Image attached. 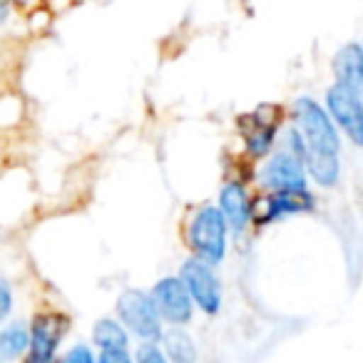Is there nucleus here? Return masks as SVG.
I'll return each instance as SVG.
<instances>
[{
    "instance_id": "nucleus-1",
    "label": "nucleus",
    "mask_w": 363,
    "mask_h": 363,
    "mask_svg": "<svg viewBox=\"0 0 363 363\" xmlns=\"http://www.w3.org/2000/svg\"><path fill=\"white\" fill-rule=\"evenodd\" d=\"M187 244L192 257L219 267L227 259L229 224L217 204H204L192 214L187 224Z\"/></svg>"
},
{
    "instance_id": "nucleus-2",
    "label": "nucleus",
    "mask_w": 363,
    "mask_h": 363,
    "mask_svg": "<svg viewBox=\"0 0 363 363\" xmlns=\"http://www.w3.org/2000/svg\"><path fill=\"white\" fill-rule=\"evenodd\" d=\"M294 127L301 132L306 150L341 155V132L333 125L328 110L313 97H298L291 107Z\"/></svg>"
},
{
    "instance_id": "nucleus-3",
    "label": "nucleus",
    "mask_w": 363,
    "mask_h": 363,
    "mask_svg": "<svg viewBox=\"0 0 363 363\" xmlns=\"http://www.w3.org/2000/svg\"><path fill=\"white\" fill-rule=\"evenodd\" d=\"M117 321L130 331V336L140 338V341H160L162 336V318L157 313V306L152 301L150 291L137 286L122 289V294L115 301Z\"/></svg>"
},
{
    "instance_id": "nucleus-4",
    "label": "nucleus",
    "mask_w": 363,
    "mask_h": 363,
    "mask_svg": "<svg viewBox=\"0 0 363 363\" xmlns=\"http://www.w3.org/2000/svg\"><path fill=\"white\" fill-rule=\"evenodd\" d=\"M182 284L187 286L189 296H192L194 306L199 308L207 316H217L222 311V301H224V286L222 279L217 274V267L202 262L197 257H189L182 262L179 274Z\"/></svg>"
},
{
    "instance_id": "nucleus-5",
    "label": "nucleus",
    "mask_w": 363,
    "mask_h": 363,
    "mask_svg": "<svg viewBox=\"0 0 363 363\" xmlns=\"http://www.w3.org/2000/svg\"><path fill=\"white\" fill-rule=\"evenodd\" d=\"M323 107L331 115L333 125L353 147H363V95L361 90L343 82H333L326 90Z\"/></svg>"
},
{
    "instance_id": "nucleus-6",
    "label": "nucleus",
    "mask_w": 363,
    "mask_h": 363,
    "mask_svg": "<svg viewBox=\"0 0 363 363\" xmlns=\"http://www.w3.org/2000/svg\"><path fill=\"white\" fill-rule=\"evenodd\" d=\"M67 331H70V318L65 313H38L30 323V346L26 353V363H57V351Z\"/></svg>"
},
{
    "instance_id": "nucleus-7",
    "label": "nucleus",
    "mask_w": 363,
    "mask_h": 363,
    "mask_svg": "<svg viewBox=\"0 0 363 363\" xmlns=\"http://www.w3.org/2000/svg\"><path fill=\"white\" fill-rule=\"evenodd\" d=\"M259 184L267 192H284V189H308V174L303 160L279 147L259 167Z\"/></svg>"
},
{
    "instance_id": "nucleus-8",
    "label": "nucleus",
    "mask_w": 363,
    "mask_h": 363,
    "mask_svg": "<svg viewBox=\"0 0 363 363\" xmlns=\"http://www.w3.org/2000/svg\"><path fill=\"white\" fill-rule=\"evenodd\" d=\"M150 296L155 301L160 318L169 326H187L194 318L197 306H194L192 296L179 277H162L150 289Z\"/></svg>"
},
{
    "instance_id": "nucleus-9",
    "label": "nucleus",
    "mask_w": 363,
    "mask_h": 363,
    "mask_svg": "<svg viewBox=\"0 0 363 363\" xmlns=\"http://www.w3.org/2000/svg\"><path fill=\"white\" fill-rule=\"evenodd\" d=\"M242 132H244V145H247L249 157L254 160H267L277 147L279 137V120L277 110L272 105L259 107L257 112L247 115L242 120Z\"/></svg>"
},
{
    "instance_id": "nucleus-10",
    "label": "nucleus",
    "mask_w": 363,
    "mask_h": 363,
    "mask_svg": "<svg viewBox=\"0 0 363 363\" xmlns=\"http://www.w3.org/2000/svg\"><path fill=\"white\" fill-rule=\"evenodd\" d=\"M316 197L311 189H284V192H269L267 199L259 207V214H254L259 224H274L281 219L296 217V214L313 212Z\"/></svg>"
},
{
    "instance_id": "nucleus-11",
    "label": "nucleus",
    "mask_w": 363,
    "mask_h": 363,
    "mask_svg": "<svg viewBox=\"0 0 363 363\" xmlns=\"http://www.w3.org/2000/svg\"><path fill=\"white\" fill-rule=\"evenodd\" d=\"M217 207H219V212L224 214V219H227L229 232H234V234L247 232L249 224L254 222V204L242 182H227V184L219 189Z\"/></svg>"
},
{
    "instance_id": "nucleus-12",
    "label": "nucleus",
    "mask_w": 363,
    "mask_h": 363,
    "mask_svg": "<svg viewBox=\"0 0 363 363\" xmlns=\"http://www.w3.org/2000/svg\"><path fill=\"white\" fill-rule=\"evenodd\" d=\"M303 167L313 184L321 189H333L341 182V155H328V152L306 150L303 152Z\"/></svg>"
},
{
    "instance_id": "nucleus-13",
    "label": "nucleus",
    "mask_w": 363,
    "mask_h": 363,
    "mask_svg": "<svg viewBox=\"0 0 363 363\" xmlns=\"http://www.w3.org/2000/svg\"><path fill=\"white\" fill-rule=\"evenodd\" d=\"M331 70H333L336 82H343V85L363 90V45L361 43H346V45L333 55Z\"/></svg>"
},
{
    "instance_id": "nucleus-14",
    "label": "nucleus",
    "mask_w": 363,
    "mask_h": 363,
    "mask_svg": "<svg viewBox=\"0 0 363 363\" xmlns=\"http://www.w3.org/2000/svg\"><path fill=\"white\" fill-rule=\"evenodd\" d=\"M169 358V363H199V348L192 333L184 326H169L162 331L160 341H157Z\"/></svg>"
},
{
    "instance_id": "nucleus-15",
    "label": "nucleus",
    "mask_w": 363,
    "mask_h": 363,
    "mask_svg": "<svg viewBox=\"0 0 363 363\" xmlns=\"http://www.w3.org/2000/svg\"><path fill=\"white\" fill-rule=\"evenodd\" d=\"M30 346V326L23 321H11L0 328V358L13 363L23 358Z\"/></svg>"
},
{
    "instance_id": "nucleus-16",
    "label": "nucleus",
    "mask_w": 363,
    "mask_h": 363,
    "mask_svg": "<svg viewBox=\"0 0 363 363\" xmlns=\"http://www.w3.org/2000/svg\"><path fill=\"white\" fill-rule=\"evenodd\" d=\"M92 343L100 351H122L130 346V331L117 318H97L92 326Z\"/></svg>"
},
{
    "instance_id": "nucleus-17",
    "label": "nucleus",
    "mask_w": 363,
    "mask_h": 363,
    "mask_svg": "<svg viewBox=\"0 0 363 363\" xmlns=\"http://www.w3.org/2000/svg\"><path fill=\"white\" fill-rule=\"evenodd\" d=\"M135 363H169V358L164 356L162 346L157 341H140L137 351L132 353Z\"/></svg>"
},
{
    "instance_id": "nucleus-18",
    "label": "nucleus",
    "mask_w": 363,
    "mask_h": 363,
    "mask_svg": "<svg viewBox=\"0 0 363 363\" xmlns=\"http://www.w3.org/2000/svg\"><path fill=\"white\" fill-rule=\"evenodd\" d=\"M57 363H97V353L87 343H75L62 353V358H57Z\"/></svg>"
},
{
    "instance_id": "nucleus-19",
    "label": "nucleus",
    "mask_w": 363,
    "mask_h": 363,
    "mask_svg": "<svg viewBox=\"0 0 363 363\" xmlns=\"http://www.w3.org/2000/svg\"><path fill=\"white\" fill-rule=\"evenodd\" d=\"M13 303H16V298H13V286L8 279L0 277V326L11 318L13 313Z\"/></svg>"
},
{
    "instance_id": "nucleus-20",
    "label": "nucleus",
    "mask_w": 363,
    "mask_h": 363,
    "mask_svg": "<svg viewBox=\"0 0 363 363\" xmlns=\"http://www.w3.org/2000/svg\"><path fill=\"white\" fill-rule=\"evenodd\" d=\"M97 363H135V356L127 348H122V351H100L97 353Z\"/></svg>"
},
{
    "instance_id": "nucleus-21",
    "label": "nucleus",
    "mask_w": 363,
    "mask_h": 363,
    "mask_svg": "<svg viewBox=\"0 0 363 363\" xmlns=\"http://www.w3.org/2000/svg\"><path fill=\"white\" fill-rule=\"evenodd\" d=\"M6 13H8V8H6V0H0V21L6 18Z\"/></svg>"
},
{
    "instance_id": "nucleus-22",
    "label": "nucleus",
    "mask_w": 363,
    "mask_h": 363,
    "mask_svg": "<svg viewBox=\"0 0 363 363\" xmlns=\"http://www.w3.org/2000/svg\"><path fill=\"white\" fill-rule=\"evenodd\" d=\"M0 363H6V361H3V358H0Z\"/></svg>"
},
{
    "instance_id": "nucleus-23",
    "label": "nucleus",
    "mask_w": 363,
    "mask_h": 363,
    "mask_svg": "<svg viewBox=\"0 0 363 363\" xmlns=\"http://www.w3.org/2000/svg\"><path fill=\"white\" fill-rule=\"evenodd\" d=\"M361 95H363V90H361Z\"/></svg>"
},
{
    "instance_id": "nucleus-24",
    "label": "nucleus",
    "mask_w": 363,
    "mask_h": 363,
    "mask_svg": "<svg viewBox=\"0 0 363 363\" xmlns=\"http://www.w3.org/2000/svg\"><path fill=\"white\" fill-rule=\"evenodd\" d=\"M361 45H363V43H361Z\"/></svg>"
}]
</instances>
